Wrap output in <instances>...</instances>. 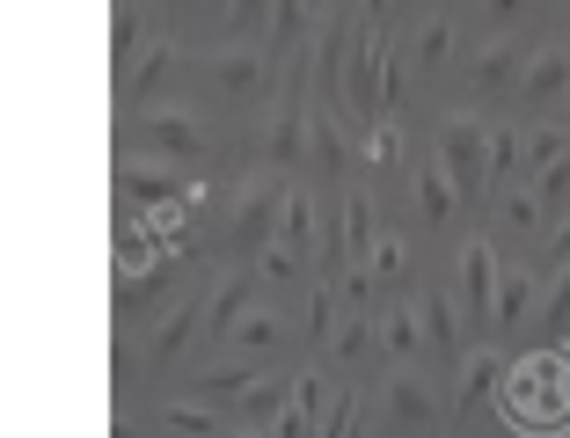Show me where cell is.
Wrapping results in <instances>:
<instances>
[{
  "label": "cell",
  "mask_w": 570,
  "mask_h": 438,
  "mask_svg": "<svg viewBox=\"0 0 570 438\" xmlns=\"http://www.w3.org/2000/svg\"><path fill=\"white\" fill-rule=\"evenodd\" d=\"M381 351L395 358V366H417V351H424V321H417V292H410V300H387V315H381Z\"/></svg>",
  "instance_id": "cell-20"
},
{
  "label": "cell",
  "mask_w": 570,
  "mask_h": 438,
  "mask_svg": "<svg viewBox=\"0 0 570 438\" xmlns=\"http://www.w3.org/2000/svg\"><path fill=\"white\" fill-rule=\"evenodd\" d=\"M271 241H285L293 256H307L322 241V227H315V198H307L301 183H285V205H278V227H271Z\"/></svg>",
  "instance_id": "cell-22"
},
{
  "label": "cell",
  "mask_w": 570,
  "mask_h": 438,
  "mask_svg": "<svg viewBox=\"0 0 570 438\" xmlns=\"http://www.w3.org/2000/svg\"><path fill=\"white\" fill-rule=\"evenodd\" d=\"M410 198H417L424 227H453V212H461V183L446 176V161H439V153H424V161H417V176H410Z\"/></svg>",
  "instance_id": "cell-16"
},
{
  "label": "cell",
  "mask_w": 570,
  "mask_h": 438,
  "mask_svg": "<svg viewBox=\"0 0 570 438\" xmlns=\"http://www.w3.org/2000/svg\"><path fill=\"white\" fill-rule=\"evenodd\" d=\"M205 329V300H176L161 321H154V337H147V358L154 366H168V358H184V344Z\"/></svg>",
  "instance_id": "cell-18"
},
{
  "label": "cell",
  "mask_w": 570,
  "mask_h": 438,
  "mask_svg": "<svg viewBox=\"0 0 570 438\" xmlns=\"http://www.w3.org/2000/svg\"><path fill=\"white\" fill-rule=\"evenodd\" d=\"M534 263H498V300H490V337H512L534 315Z\"/></svg>",
  "instance_id": "cell-13"
},
{
  "label": "cell",
  "mask_w": 570,
  "mask_h": 438,
  "mask_svg": "<svg viewBox=\"0 0 570 438\" xmlns=\"http://www.w3.org/2000/svg\"><path fill=\"white\" fill-rule=\"evenodd\" d=\"M432 417H439L432 380H424L417 366H395V380H387V431H395V438H424Z\"/></svg>",
  "instance_id": "cell-8"
},
{
  "label": "cell",
  "mask_w": 570,
  "mask_h": 438,
  "mask_svg": "<svg viewBox=\"0 0 570 438\" xmlns=\"http://www.w3.org/2000/svg\"><path fill=\"white\" fill-rule=\"evenodd\" d=\"M570 96V44H541L520 67V102L527 110H549V102Z\"/></svg>",
  "instance_id": "cell-12"
},
{
  "label": "cell",
  "mask_w": 570,
  "mask_h": 438,
  "mask_svg": "<svg viewBox=\"0 0 570 438\" xmlns=\"http://www.w3.org/2000/svg\"><path fill=\"white\" fill-rule=\"evenodd\" d=\"M161 424H168V431H184V438H219V431H227V409H213V402H168Z\"/></svg>",
  "instance_id": "cell-27"
},
{
  "label": "cell",
  "mask_w": 570,
  "mask_h": 438,
  "mask_svg": "<svg viewBox=\"0 0 570 438\" xmlns=\"http://www.w3.org/2000/svg\"><path fill=\"white\" fill-rule=\"evenodd\" d=\"M563 256H570V212L556 219V227H549V241H541V270H556Z\"/></svg>",
  "instance_id": "cell-36"
},
{
  "label": "cell",
  "mask_w": 570,
  "mask_h": 438,
  "mask_svg": "<svg viewBox=\"0 0 570 438\" xmlns=\"http://www.w3.org/2000/svg\"><path fill=\"white\" fill-rule=\"evenodd\" d=\"M446 51H453V16H432L417 30V44H410V67L432 73V67H446Z\"/></svg>",
  "instance_id": "cell-29"
},
{
  "label": "cell",
  "mask_w": 570,
  "mask_h": 438,
  "mask_svg": "<svg viewBox=\"0 0 570 438\" xmlns=\"http://www.w3.org/2000/svg\"><path fill=\"white\" fill-rule=\"evenodd\" d=\"M271 169L293 176L307 161V44L285 59V88H278V110H271V132H264Z\"/></svg>",
  "instance_id": "cell-2"
},
{
  "label": "cell",
  "mask_w": 570,
  "mask_h": 438,
  "mask_svg": "<svg viewBox=\"0 0 570 438\" xmlns=\"http://www.w3.org/2000/svg\"><path fill=\"white\" fill-rule=\"evenodd\" d=\"M307 153H315V176H330V183H344L358 161L352 132H344V118H336V102H322V110H307Z\"/></svg>",
  "instance_id": "cell-9"
},
{
  "label": "cell",
  "mask_w": 570,
  "mask_h": 438,
  "mask_svg": "<svg viewBox=\"0 0 570 438\" xmlns=\"http://www.w3.org/2000/svg\"><path fill=\"white\" fill-rule=\"evenodd\" d=\"M527 169V125H490V198L512 190Z\"/></svg>",
  "instance_id": "cell-24"
},
{
  "label": "cell",
  "mask_w": 570,
  "mask_h": 438,
  "mask_svg": "<svg viewBox=\"0 0 570 438\" xmlns=\"http://www.w3.org/2000/svg\"><path fill=\"white\" fill-rule=\"evenodd\" d=\"M249 307H256V270H227V278L205 292V337L227 344V329H235Z\"/></svg>",
  "instance_id": "cell-17"
},
{
  "label": "cell",
  "mask_w": 570,
  "mask_h": 438,
  "mask_svg": "<svg viewBox=\"0 0 570 438\" xmlns=\"http://www.w3.org/2000/svg\"><path fill=\"white\" fill-rule=\"evenodd\" d=\"M132 44H139V8H118V59L132 67Z\"/></svg>",
  "instance_id": "cell-37"
},
{
  "label": "cell",
  "mask_w": 570,
  "mask_h": 438,
  "mask_svg": "<svg viewBox=\"0 0 570 438\" xmlns=\"http://www.w3.org/2000/svg\"><path fill=\"white\" fill-rule=\"evenodd\" d=\"M278 205H285V176L271 169V176H256L249 190H242V205H235V227H227V241H235L242 256H256L271 241V227H278Z\"/></svg>",
  "instance_id": "cell-7"
},
{
  "label": "cell",
  "mask_w": 570,
  "mask_h": 438,
  "mask_svg": "<svg viewBox=\"0 0 570 438\" xmlns=\"http://www.w3.org/2000/svg\"><path fill=\"white\" fill-rule=\"evenodd\" d=\"M498 380H504V351H498V344L461 351V358H453V417H469L483 395H498Z\"/></svg>",
  "instance_id": "cell-11"
},
{
  "label": "cell",
  "mask_w": 570,
  "mask_h": 438,
  "mask_svg": "<svg viewBox=\"0 0 570 438\" xmlns=\"http://www.w3.org/2000/svg\"><path fill=\"white\" fill-rule=\"evenodd\" d=\"M527 8H534V0H475V16H483V30H512V22H520L527 16Z\"/></svg>",
  "instance_id": "cell-35"
},
{
  "label": "cell",
  "mask_w": 570,
  "mask_h": 438,
  "mask_svg": "<svg viewBox=\"0 0 570 438\" xmlns=\"http://www.w3.org/2000/svg\"><path fill=\"white\" fill-rule=\"evenodd\" d=\"M432 153L446 161V176L461 183V198H475V205L490 198V125L475 118V110H453V118L439 125Z\"/></svg>",
  "instance_id": "cell-3"
},
{
  "label": "cell",
  "mask_w": 570,
  "mask_h": 438,
  "mask_svg": "<svg viewBox=\"0 0 570 438\" xmlns=\"http://www.w3.org/2000/svg\"><path fill=\"white\" fill-rule=\"evenodd\" d=\"M139 147L161 153V161H205V125L190 118V110H168V102H154L147 118H139Z\"/></svg>",
  "instance_id": "cell-6"
},
{
  "label": "cell",
  "mask_w": 570,
  "mask_h": 438,
  "mask_svg": "<svg viewBox=\"0 0 570 438\" xmlns=\"http://www.w3.org/2000/svg\"><path fill=\"white\" fill-rule=\"evenodd\" d=\"M366 270H373V286H395V278L410 270V241L403 235H381V241H373V256H366Z\"/></svg>",
  "instance_id": "cell-32"
},
{
  "label": "cell",
  "mask_w": 570,
  "mask_h": 438,
  "mask_svg": "<svg viewBox=\"0 0 570 438\" xmlns=\"http://www.w3.org/2000/svg\"><path fill=\"white\" fill-rule=\"evenodd\" d=\"M417 321H424V344H432L439 358H461V307H453V292L424 286L417 292Z\"/></svg>",
  "instance_id": "cell-19"
},
{
  "label": "cell",
  "mask_w": 570,
  "mask_h": 438,
  "mask_svg": "<svg viewBox=\"0 0 570 438\" xmlns=\"http://www.w3.org/2000/svg\"><path fill=\"white\" fill-rule=\"evenodd\" d=\"M227 344H235L242 358H264V351H278V344H285V321H278V307H264V300H256L249 315H242L235 329H227Z\"/></svg>",
  "instance_id": "cell-25"
},
{
  "label": "cell",
  "mask_w": 570,
  "mask_h": 438,
  "mask_svg": "<svg viewBox=\"0 0 570 438\" xmlns=\"http://www.w3.org/2000/svg\"><path fill=\"white\" fill-rule=\"evenodd\" d=\"M563 153H570V132H563V125H549V118H541L534 132H527V176H541L549 161H563Z\"/></svg>",
  "instance_id": "cell-31"
},
{
  "label": "cell",
  "mask_w": 570,
  "mask_h": 438,
  "mask_svg": "<svg viewBox=\"0 0 570 438\" xmlns=\"http://www.w3.org/2000/svg\"><path fill=\"white\" fill-rule=\"evenodd\" d=\"M453 300H461V321H469L475 337H490V300H498V249L490 235H469L461 241V263H453Z\"/></svg>",
  "instance_id": "cell-4"
},
{
  "label": "cell",
  "mask_w": 570,
  "mask_h": 438,
  "mask_svg": "<svg viewBox=\"0 0 570 438\" xmlns=\"http://www.w3.org/2000/svg\"><path fill=\"white\" fill-rule=\"evenodd\" d=\"M118 183H125V205H132V212H147V205H198L205 198V183L176 176V161H161V153L118 161Z\"/></svg>",
  "instance_id": "cell-5"
},
{
  "label": "cell",
  "mask_w": 570,
  "mask_h": 438,
  "mask_svg": "<svg viewBox=\"0 0 570 438\" xmlns=\"http://www.w3.org/2000/svg\"><path fill=\"white\" fill-rule=\"evenodd\" d=\"M570 329V256L549 270V292H541V337H563Z\"/></svg>",
  "instance_id": "cell-28"
},
{
  "label": "cell",
  "mask_w": 570,
  "mask_h": 438,
  "mask_svg": "<svg viewBox=\"0 0 570 438\" xmlns=\"http://www.w3.org/2000/svg\"><path fill=\"white\" fill-rule=\"evenodd\" d=\"M301 263H307V256H293L285 241H264V249H256V278H271V286H285V278H301Z\"/></svg>",
  "instance_id": "cell-33"
},
{
  "label": "cell",
  "mask_w": 570,
  "mask_h": 438,
  "mask_svg": "<svg viewBox=\"0 0 570 438\" xmlns=\"http://www.w3.org/2000/svg\"><path fill=\"white\" fill-rule=\"evenodd\" d=\"M504 198V227H512V235H541V198H534V183H512V190H498Z\"/></svg>",
  "instance_id": "cell-30"
},
{
  "label": "cell",
  "mask_w": 570,
  "mask_h": 438,
  "mask_svg": "<svg viewBox=\"0 0 570 438\" xmlns=\"http://www.w3.org/2000/svg\"><path fill=\"white\" fill-rule=\"evenodd\" d=\"M322 409H330V388H322L315 372H293V388H285V409L271 417V438H315Z\"/></svg>",
  "instance_id": "cell-15"
},
{
  "label": "cell",
  "mask_w": 570,
  "mask_h": 438,
  "mask_svg": "<svg viewBox=\"0 0 570 438\" xmlns=\"http://www.w3.org/2000/svg\"><path fill=\"white\" fill-rule=\"evenodd\" d=\"M373 344H381V315H366V307H352V315L330 329V358H336V366H358Z\"/></svg>",
  "instance_id": "cell-26"
},
{
  "label": "cell",
  "mask_w": 570,
  "mask_h": 438,
  "mask_svg": "<svg viewBox=\"0 0 570 438\" xmlns=\"http://www.w3.org/2000/svg\"><path fill=\"white\" fill-rule=\"evenodd\" d=\"M213 81L219 88H227V96H256V88H264V51H256V44H242V37H235V44H219L213 51Z\"/></svg>",
  "instance_id": "cell-21"
},
{
  "label": "cell",
  "mask_w": 570,
  "mask_h": 438,
  "mask_svg": "<svg viewBox=\"0 0 570 438\" xmlns=\"http://www.w3.org/2000/svg\"><path fill=\"white\" fill-rule=\"evenodd\" d=\"M498 402L520 431H570V351H534L504 366Z\"/></svg>",
  "instance_id": "cell-1"
},
{
  "label": "cell",
  "mask_w": 570,
  "mask_h": 438,
  "mask_svg": "<svg viewBox=\"0 0 570 438\" xmlns=\"http://www.w3.org/2000/svg\"><path fill=\"white\" fill-rule=\"evenodd\" d=\"M520 67H527V44H520V37H490V44H475V59H469V88H475V96L520 88Z\"/></svg>",
  "instance_id": "cell-14"
},
{
  "label": "cell",
  "mask_w": 570,
  "mask_h": 438,
  "mask_svg": "<svg viewBox=\"0 0 570 438\" xmlns=\"http://www.w3.org/2000/svg\"><path fill=\"white\" fill-rule=\"evenodd\" d=\"M563 132H570V96H563Z\"/></svg>",
  "instance_id": "cell-38"
},
{
  "label": "cell",
  "mask_w": 570,
  "mask_h": 438,
  "mask_svg": "<svg viewBox=\"0 0 570 438\" xmlns=\"http://www.w3.org/2000/svg\"><path fill=\"white\" fill-rule=\"evenodd\" d=\"M373 241H381V212H373V190H366V183H344V212H336V256H344V270L366 263Z\"/></svg>",
  "instance_id": "cell-10"
},
{
  "label": "cell",
  "mask_w": 570,
  "mask_h": 438,
  "mask_svg": "<svg viewBox=\"0 0 570 438\" xmlns=\"http://www.w3.org/2000/svg\"><path fill=\"white\" fill-rule=\"evenodd\" d=\"M168 73H176V44H168V37H147V44H139V59L125 67V102H147Z\"/></svg>",
  "instance_id": "cell-23"
},
{
  "label": "cell",
  "mask_w": 570,
  "mask_h": 438,
  "mask_svg": "<svg viewBox=\"0 0 570 438\" xmlns=\"http://www.w3.org/2000/svg\"><path fill=\"white\" fill-rule=\"evenodd\" d=\"M271 22V0H227V37H256Z\"/></svg>",
  "instance_id": "cell-34"
}]
</instances>
